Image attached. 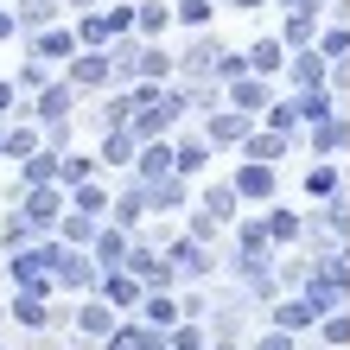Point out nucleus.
Instances as JSON below:
<instances>
[{"label": "nucleus", "instance_id": "1", "mask_svg": "<svg viewBox=\"0 0 350 350\" xmlns=\"http://www.w3.org/2000/svg\"><path fill=\"white\" fill-rule=\"evenodd\" d=\"M57 255H64V242H57V236H32L26 249H13V255H7V274H13V286H51V267H57Z\"/></svg>", "mask_w": 350, "mask_h": 350}, {"label": "nucleus", "instance_id": "2", "mask_svg": "<svg viewBox=\"0 0 350 350\" xmlns=\"http://www.w3.org/2000/svg\"><path fill=\"white\" fill-rule=\"evenodd\" d=\"M19 211H26V223H32L38 236H51L57 217L70 211V191H64L57 178H51V185H19Z\"/></svg>", "mask_w": 350, "mask_h": 350}, {"label": "nucleus", "instance_id": "3", "mask_svg": "<svg viewBox=\"0 0 350 350\" xmlns=\"http://www.w3.org/2000/svg\"><path fill=\"white\" fill-rule=\"evenodd\" d=\"M121 267H128V274H134L140 286H147V293H166V286L178 280V267H172L166 255H153L147 242H134V249H128V261H121Z\"/></svg>", "mask_w": 350, "mask_h": 350}, {"label": "nucleus", "instance_id": "4", "mask_svg": "<svg viewBox=\"0 0 350 350\" xmlns=\"http://www.w3.org/2000/svg\"><path fill=\"white\" fill-rule=\"evenodd\" d=\"M13 319L26 325V332H45V325H57L64 312H51V286H19L13 293Z\"/></svg>", "mask_w": 350, "mask_h": 350}, {"label": "nucleus", "instance_id": "5", "mask_svg": "<svg viewBox=\"0 0 350 350\" xmlns=\"http://www.w3.org/2000/svg\"><path fill=\"white\" fill-rule=\"evenodd\" d=\"M70 83H77V90H109V83H115V57L102 51V45H96V51L83 45V51L70 57Z\"/></svg>", "mask_w": 350, "mask_h": 350}, {"label": "nucleus", "instance_id": "6", "mask_svg": "<svg viewBox=\"0 0 350 350\" xmlns=\"http://www.w3.org/2000/svg\"><path fill=\"white\" fill-rule=\"evenodd\" d=\"M286 77H293V90H325L332 83V57H325L319 45H306V51L286 57Z\"/></svg>", "mask_w": 350, "mask_h": 350}, {"label": "nucleus", "instance_id": "7", "mask_svg": "<svg viewBox=\"0 0 350 350\" xmlns=\"http://www.w3.org/2000/svg\"><path fill=\"white\" fill-rule=\"evenodd\" d=\"M102 280V267H96V255H83V249H64L57 255V267H51V286H77V293H83V286H96Z\"/></svg>", "mask_w": 350, "mask_h": 350}, {"label": "nucleus", "instance_id": "8", "mask_svg": "<svg viewBox=\"0 0 350 350\" xmlns=\"http://www.w3.org/2000/svg\"><path fill=\"white\" fill-rule=\"evenodd\" d=\"M96 293H102V299H109V306H115V312H134V306H140V299H147V286H140V280L128 274V267H109V274H102V280H96Z\"/></svg>", "mask_w": 350, "mask_h": 350}, {"label": "nucleus", "instance_id": "9", "mask_svg": "<svg viewBox=\"0 0 350 350\" xmlns=\"http://www.w3.org/2000/svg\"><path fill=\"white\" fill-rule=\"evenodd\" d=\"M230 185H236L242 204H267V198H274V166H267V159H242V172Z\"/></svg>", "mask_w": 350, "mask_h": 350}, {"label": "nucleus", "instance_id": "10", "mask_svg": "<svg viewBox=\"0 0 350 350\" xmlns=\"http://www.w3.org/2000/svg\"><path fill=\"white\" fill-rule=\"evenodd\" d=\"M77 51H83V45H77V32H70V26H45V32H32V57H45V64H70Z\"/></svg>", "mask_w": 350, "mask_h": 350}, {"label": "nucleus", "instance_id": "11", "mask_svg": "<svg viewBox=\"0 0 350 350\" xmlns=\"http://www.w3.org/2000/svg\"><path fill=\"white\" fill-rule=\"evenodd\" d=\"M204 140H211V147H242V140H249V115L242 109H217L211 121H204Z\"/></svg>", "mask_w": 350, "mask_h": 350}, {"label": "nucleus", "instance_id": "12", "mask_svg": "<svg viewBox=\"0 0 350 350\" xmlns=\"http://www.w3.org/2000/svg\"><path fill=\"white\" fill-rule=\"evenodd\" d=\"M128 249H134V242H128V230H121V223H102V230H96V242H90V255H96V267H102V274L128 261Z\"/></svg>", "mask_w": 350, "mask_h": 350}, {"label": "nucleus", "instance_id": "13", "mask_svg": "<svg viewBox=\"0 0 350 350\" xmlns=\"http://www.w3.org/2000/svg\"><path fill=\"white\" fill-rule=\"evenodd\" d=\"M77 332H83L90 344H109V332H115V306L109 299H83V306H77Z\"/></svg>", "mask_w": 350, "mask_h": 350}, {"label": "nucleus", "instance_id": "14", "mask_svg": "<svg viewBox=\"0 0 350 350\" xmlns=\"http://www.w3.org/2000/svg\"><path fill=\"white\" fill-rule=\"evenodd\" d=\"M96 230H102V217H90V211H64L51 236L64 242V249H90V242H96Z\"/></svg>", "mask_w": 350, "mask_h": 350}, {"label": "nucleus", "instance_id": "15", "mask_svg": "<svg viewBox=\"0 0 350 350\" xmlns=\"http://www.w3.org/2000/svg\"><path fill=\"white\" fill-rule=\"evenodd\" d=\"M325 312H319V299L312 293H299V299H274V325L280 332H306V325H319Z\"/></svg>", "mask_w": 350, "mask_h": 350}, {"label": "nucleus", "instance_id": "16", "mask_svg": "<svg viewBox=\"0 0 350 350\" xmlns=\"http://www.w3.org/2000/svg\"><path fill=\"white\" fill-rule=\"evenodd\" d=\"M77 96H83V90H77L70 77H64V83H45V90H38V102H32V115H38V121H64Z\"/></svg>", "mask_w": 350, "mask_h": 350}, {"label": "nucleus", "instance_id": "17", "mask_svg": "<svg viewBox=\"0 0 350 350\" xmlns=\"http://www.w3.org/2000/svg\"><path fill=\"white\" fill-rule=\"evenodd\" d=\"M134 172H140V185H153V178H166V172H172V147H166V134H159V140H140Z\"/></svg>", "mask_w": 350, "mask_h": 350}, {"label": "nucleus", "instance_id": "18", "mask_svg": "<svg viewBox=\"0 0 350 350\" xmlns=\"http://www.w3.org/2000/svg\"><path fill=\"white\" fill-rule=\"evenodd\" d=\"M267 102H274V96H267V77H255V70L230 83V109H242V115H261Z\"/></svg>", "mask_w": 350, "mask_h": 350}, {"label": "nucleus", "instance_id": "19", "mask_svg": "<svg viewBox=\"0 0 350 350\" xmlns=\"http://www.w3.org/2000/svg\"><path fill=\"white\" fill-rule=\"evenodd\" d=\"M293 147V134H274V128H249V140H242V159H267V166H274V159Z\"/></svg>", "mask_w": 350, "mask_h": 350}, {"label": "nucleus", "instance_id": "20", "mask_svg": "<svg viewBox=\"0 0 350 350\" xmlns=\"http://www.w3.org/2000/svg\"><path fill=\"white\" fill-rule=\"evenodd\" d=\"M166 261L178 267V274H211V255H204V242H198V236H178L172 249H166Z\"/></svg>", "mask_w": 350, "mask_h": 350}, {"label": "nucleus", "instance_id": "21", "mask_svg": "<svg viewBox=\"0 0 350 350\" xmlns=\"http://www.w3.org/2000/svg\"><path fill=\"white\" fill-rule=\"evenodd\" d=\"M280 45H286V51H306V45H319V13H286V26H280Z\"/></svg>", "mask_w": 350, "mask_h": 350}, {"label": "nucleus", "instance_id": "22", "mask_svg": "<svg viewBox=\"0 0 350 350\" xmlns=\"http://www.w3.org/2000/svg\"><path fill=\"white\" fill-rule=\"evenodd\" d=\"M204 166H211V140H178L172 147V172L178 178H198Z\"/></svg>", "mask_w": 350, "mask_h": 350}, {"label": "nucleus", "instance_id": "23", "mask_svg": "<svg viewBox=\"0 0 350 350\" xmlns=\"http://www.w3.org/2000/svg\"><path fill=\"white\" fill-rule=\"evenodd\" d=\"M140 312H147V325H153V332H172V325L185 319V306H178L172 293H147V299H140Z\"/></svg>", "mask_w": 350, "mask_h": 350}, {"label": "nucleus", "instance_id": "24", "mask_svg": "<svg viewBox=\"0 0 350 350\" xmlns=\"http://www.w3.org/2000/svg\"><path fill=\"white\" fill-rule=\"evenodd\" d=\"M249 70H255V77L286 70V45H280V38H255V45H249Z\"/></svg>", "mask_w": 350, "mask_h": 350}, {"label": "nucleus", "instance_id": "25", "mask_svg": "<svg viewBox=\"0 0 350 350\" xmlns=\"http://www.w3.org/2000/svg\"><path fill=\"white\" fill-rule=\"evenodd\" d=\"M140 217H147V185H134V191H121L109 204V223H121V230H134Z\"/></svg>", "mask_w": 350, "mask_h": 350}, {"label": "nucleus", "instance_id": "26", "mask_svg": "<svg viewBox=\"0 0 350 350\" xmlns=\"http://www.w3.org/2000/svg\"><path fill=\"white\" fill-rule=\"evenodd\" d=\"M134 153H140V134H134V128H109L102 159H109V166H134Z\"/></svg>", "mask_w": 350, "mask_h": 350}, {"label": "nucleus", "instance_id": "27", "mask_svg": "<svg viewBox=\"0 0 350 350\" xmlns=\"http://www.w3.org/2000/svg\"><path fill=\"white\" fill-rule=\"evenodd\" d=\"M178 204H185V178L178 172H166V178L147 185V211H178Z\"/></svg>", "mask_w": 350, "mask_h": 350}, {"label": "nucleus", "instance_id": "28", "mask_svg": "<svg viewBox=\"0 0 350 350\" xmlns=\"http://www.w3.org/2000/svg\"><path fill=\"white\" fill-rule=\"evenodd\" d=\"M51 178H57V147L26 153V166H19V185H51Z\"/></svg>", "mask_w": 350, "mask_h": 350}, {"label": "nucleus", "instance_id": "29", "mask_svg": "<svg viewBox=\"0 0 350 350\" xmlns=\"http://www.w3.org/2000/svg\"><path fill=\"white\" fill-rule=\"evenodd\" d=\"M261 121H267L274 134H299V128H306V121H299V96H286V102H267V109H261Z\"/></svg>", "mask_w": 350, "mask_h": 350}, {"label": "nucleus", "instance_id": "30", "mask_svg": "<svg viewBox=\"0 0 350 350\" xmlns=\"http://www.w3.org/2000/svg\"><path fill=\"white\" fill-rule=\"evenodd\" d=\"M166 26H172V7H166V0H147V7H134V32H140V38H159Z\"/></svg>", "mask_w": 350, "mask_h": 350}, {"label": "nucleus", "instance_id": "31", "mask_svg": "<svg viewBox=\"0 0 350 350\" xmlns=\"http://www.w3.org/2000/svg\"><path fill=\"white\" fill-rule=\"evenodd\" d=\"M109 191H102L96 178H83V185H70V211H90V217H109Z\"/></svg>", "mask_w": 350, "mask_h": 350}, {"label": "nucleus", "instance_id": "32", "mask_svg": "<svg viewBox=\"0 0 350 350\" xmlns=\"http://www.w3.org/2000/svg\"><path fill=\"white\" fill-rule=\"evenodd\" d=\"M140 51H147V45H140L134 32H121L115 38V77H134V83H140Z\"/></svg>", "mask_w": 350, "mask_h": 350}, {"label": "nucleus", "instance_id": "33", "mask_svg": "<svg viewBox=\"0 0 350 350\" xmlns=\"http://www.w3.org/2000/svg\"><path fill=\"white\" fill-rule=\"evenodd\" d=\"M312 147H319V153H344V147H350V121H338V115L319 121V128H312Z\"/></svg>", "mask_w": 350, "mask_h": 350}, {"label": "nucleus", "instance_id": "34", "mask_svg": "<svg viewBox=\"0 0 350 350\" xmlns=\"http://www.w3.org/2000/svg\"><path fill=\"white\" fill-rule=\"evenodd\" d=\"M236 204H242V198H236V185H204V211H211L217 223H230V217H236Z\"/></svg>", "mask_w": 350, "mask_h": 350}, {"label": "nucleus", "instance_id": "35", "mask_svg": "<svg viewBox=\"0 0 350 350\" xmlns=\"http://www.w3.org/2000/svg\"><path fill=\"white\" fill-rule=\"evenodd\" d=\"M299 121H306V128L332 121V90H299Z\"/></svg>", "mask_w": 350, "mask_h": 350}, {"label": "nucleus", "instance_id": "36", "mask_svg": "<svg viewBox=\"0 0 350 350\" xmlns=\"http://www.w3.org/2000/svg\"><path fill=\"white\" fill-rule=\"evenodd\" d=\"M211 7H217V0H178V7H172V26L204 32V26H211Z\"/></svg>", "mask_w": 350, "mask_h": 350}, {"label": "nucleus", "instance_id": "37", "mask_svg": "<svg viewBox=\"0 0 350 350\" xmlns=\"http://www.w3.org/2000/svg\"><path fill=\"white\" fill-rule=\"evenodd\" d=\"M77 45H115V32H109V19H102V13H83V19H77Z\"/></svg>", "mask_w": 350, "mask_h": 350}, {"label": "nucleus", "instance_id": "38", "mask_svg": "<svg viewBox=\"0 0 350 350\" xmlns=\"http://www.w3.org/2000/svg\"><path fill=\"white\" fill-rule=\"evenodd\" d=\"M32 236H38V230H32V223H26V211H13L7 223H0V249H7V255H13V249H26V242H32Z\"/></svg>", "mask_w": 350, "mask_h": 350}, {"label": "nucleus", "instance_id": "39", "mask_svg": "<svg viewBox=\"0 0 350 350\" xmlns=\"http://www.w3.org/2000/svg\"><path fill=\"white\" fill-rule=\"evenodd\" d=\"M83 178H96V159H90V153L57 159V185H64V191H70V185H83Z\"/></svg>", "mask_w": 350, "mask_h": 350}, {"label": "nucleus", "instance_id": "40", "mask_svg": "<svg viewBox=\"0 0 350 350\" xmlns=\"http://www.w3.org/2000/svg\"><path fill=\"white\" fill-rule=\"evenodd\" d=\"M217 57H223V51L211 45V38H198V45H191V51H185V57H178V64H185V70H191V77H204V70H217Z\"/></svg>", "mask_w": 350, "mask_h": 350}, {"label": "nucleus", "instance_id": "41", "mask_svg": "<svg viewBox=\"0 0 350 350\" xmlns=\"http://www.w3.org/2000/svg\"><path fill=\"white\" fill-rule=\"evenodd\" d=\"M299 230H306V223L293 211H267V236H274V242H299Z\"/></svg>", "mask_w": 350, "mask_h": 350}, {"label": "nucleus", "instance_id": "42", "mask_svg": "<svg viewBox=\"0 0 350 350\" xmlns=\"http://www.w3.org/2000/svg\"><path fill=\"white\" fill-rule=\"evenodd\" d=\"M211 77H217V83H236V77H249V51H223Z\"/></svg>", "mask_w": 350, "mask_h": 350}, {"label": "nucleus", "instance_id": "43", "mask_svg": "<svg viewBox=\"0 0 350 350\" xmlns=\"http://www.w3.org/2000/svg\"><path fill=\"white\" fill-rule=\"evenodd\" d=\"M338 191V166H312L306 172V198H332Z\"/></svg>", "mask_w": 350, "mask_h": 350}, {"label": "nucleus", "instance_id": "44", "mask_svg": "<svg viewBox=\"0 0 350 350\" xmlns=\"http://www.w3.org/2000/svg\"><path fill=\"white\" fill-rule=\"evenodd\" d=\"M319 51L332 57V64H338V57H350V26H332V32H319Z\"/></svg>", "mask_w": 350, "mask_h": 350}, {"label": "nucleus", "instance_id": "45", "mask_svg": "<svg viewBox=\"0 0 350 350\" xmlns=\"http://www.w3.org/2000/svg\"><path fill=\"white\" fill-rule=\"evenodd\" d=\"M166 350H204V332H198V325H172V332H166Z\"/></svg>", "mask_w": 350, "mask_h": 350}, {"label": "nucleus", "instance_id": "46", "mask_svg": "<svg viewBox=\"0 0 350 350\" xmlns=\"http://www.w3.org/2000/svg\"><path fill=\"white\" fill-rule=\"evenodd\" d=\"M140 77H153V83H159V77H172V57L159 51V45H147V51H140Z\"/></svg>", "mask_w": 350, "mask_h": 350}, {"label": "nucleus", "instance_id": "47", "mask_svg": "<svg viewBox=\"0 0 350 350\" xmlns=\"http://www.w3.org/2000/svg\"><path fill=\"white\" fill-rule=\"evenodd\" d=\"M26 153H38V128H13L7 134V159H26Z\"/></svg>", "mask_w": 350, "mask_h": 350}, {"label": "nucleus", "instance_id": "48", "mask_svg": "<svg viewBox=\"0 0 350 350\" xmlns=\"http://www.w3.org/2000/svg\"><path fill=\"white\" fill-rule=\"evenodd\" d=\"M102 121H109V128H128V121H134V96H109Z\"/></svg>", "mask_w": 350, "mask_h": 350}, {"label": "nucleus", "instance_id": "49", "mask_svg": "<svg viewBox=\"0 0 350 350\" xmlns=\"http://www.w3.org/2000/svg\"><path fill=\"white\" fill-rule=\"evenodd\" d=\"M102 19H109V32H134V7H102Z\"/></svg>", "mask_w": 350, "mask_h": 350}, {"label": "nucleus", "instance_id": "50", "mask_svg": "<svg viewBox=\"0 0 350 350\" xmlns=\"http://www.w3.org/2000/svg\"><path fill=\"white\" fill-rule=\"evenodd\" d=\"M325 344H350V319L344 312H325Z\"/></svg>", "mask_w": 350, "mask_h": 350}, {"label": "nucleus", "instance_id": "51", "mask_svg": "<svg viewBox=\"0 0 350 350\" xmlns=\"http://www.w3.org/2000/svg\"><path fill=\"white\" fill-rule=\"evenodd\" d=\"M13 83H19V90H45V57H32V64L13 77Z\"/></svg>", "mask_w": 350, "mask_h": 350}, {"label": "nucleus", "instance_id": "52", "mask_svg": "<svg viewBox=\"0 0 350 350\" xmlns=\"http://www.w3.org/2000/svg\"><path fill=\"white\" fill-rule=\"evenodd\" d=\"M255 350H293V332H280V325H274V332L255 338Z\"/></svg>", "mask_w": 350, "mask_h": 350}, {"label": "nucleus", "instance_id": "53", "mask_svg": "<svg viewBox=\"0 0 350 350\" xmlns=\"http://www.w3.org/2000/svg\"><path fill=\"white\" fill-rule=\"evenodd\" d=\"M280 7H286V13H319L325 0H280Z\"/></svg>", "mask_w": 350, "mask_h": 350}, {"label": "nucleus", "instance_id": "54", "mask_svg": "<svg viewBox=\"0 0 350 350\" xmlns=\"http://www.w3.org/2000/svg\"><path fill=\"white\" fill-rule=\"evenodd\" d=\"M19 32V13H7V7H0V38H13Z\"/></svg>", "mask_w": 350, "mask_h": 350}, {"label": "nucleus", "instance_id": "55", "mask_svg": "<svg viewBox=\"0 0 350 350\" xmlns=\"http://www.w3.org/2000/svg\"><path fill=\"white\" fill-rule=\"evenodd\" d=\"M13 102H19V83H0V115H7Z\"/></svg>", "mask_w": 350, "mask_h": 350}, {"label": "nucleus", "instance_id": "56", "mask_svg": "<svg viewBox=\"0 0 350 350\" xmlns=\"http://www.w3.org/2000/svg\"><path fill=\"white\" fill-rule=\"evenodd\" d=\"M0 159H7V128H0Z\"/></svg>", "mask_w": 350, "mask_h": 350}]
</instances>
